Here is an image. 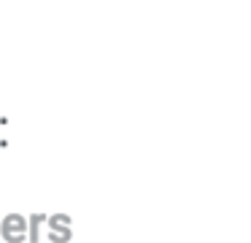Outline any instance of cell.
<instances>
[{
    "label": "cell",
    "instance_id": "6da1fadb",
    "mask_svg": "<svg viewBox=\"0 0 251 243\" xmlns=\"http://www.w3.org/2000/svg\"><path fill=\"white\" fill-rule=\"evenodd\" d=\"M0 238L8 243H22L25 238H30L27 219L22 214H8L6 219L0 221Z\"/></svg>",
    "mask_w": 251,
    "mask_h": 243
},
{
    "label": "cell",
    "instance_id": "7a4b0ae2",
    "mask_svg": "<svg viewBox=\"0 0 251 243\" xmlns=\"http://www.w3.org/2000/svg\"><path fill=\"white\" fill-rule=\"evenodd\" d=\"M41 224H44V216L35 214L33 219H30V241H38V235H41Z\"/></svg>",
    "mask_w": 251,
    "mask_h": 243
}]
</instances>
